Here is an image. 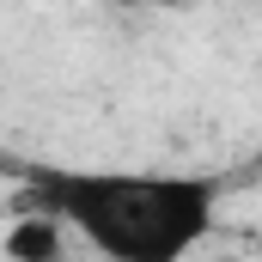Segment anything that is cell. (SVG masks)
<instances>
[{
	"instance_id": "3957f363",
	"label": "cell",
	"mask_w": 262,
	"mask_h": 262,
	"mask_svg": "<svg viewBox=\"0 0 262 262\" xmlns=\"http://www.w3.org/2000/svg\"><path fill=\"white\" fill-rule=\"evenodd\" d=\"M134 6H177V0H134Z\"/></svg>"
},
{
	"instance_id": "7a4b0ae2",
	"label": "cell",
	"mask_w": 262,
	"mask_h": 262,
	"mask_svg": "<svg viewBox=\"0 0 262 262\" xmlns=\"http://www.w3.org/2000/svg\"><path fill=\"white\" fill-rule=\"evenodd\" d=\"M6 250H12V256H31V262L61 256V220H49V213L31 207V220H18V226L6 232Z\"/></svg>"
},
{
	"instance_id": "6da1fadb",
	"label": "cell",
	"mask_w": 262,
	"mask_h": 262,
	"mask_svg": "<svg viewBox=\"0 0 262 262\" xmlns=\"http://www.w3.org/2000/svg\"><path fill=\"white\" fill-rule=\"evenodd\" d=\"M18 177H25V207L85 232V244H98L116 262H177L213 232V201H220V183L207 177H116L61 165H25Z\"/></svg>"
}]
</instances>
